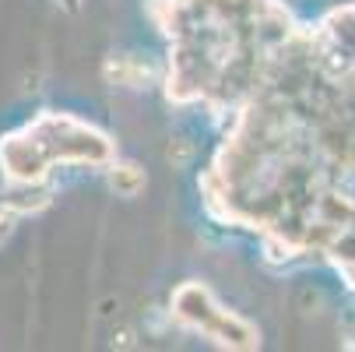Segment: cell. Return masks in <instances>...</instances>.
Returning a JSON list of instances; mask_svg holds the SVG:
<instances>
[{"label":"cell","instance_id":"6da1fadb","mask_svg":"<svg viewBox=\"0 0 355 352\" xmlns=\"http://www.w3.org/2000/svg\"><path fill=\"white\" fill-rule=\"evenodd\" d=\"M103 78L110 85H120V88H148L155 81V67L134 53H120V57H110L103 64Z\"/></svg>","mask_w":355,"mask_h":352},{"label":"cell","instance_id":"7a4b0ae2","mask_svg":"<svg viewBox=\"0 0 355 352\" xmlns=\"http://www.w3.org/2000/svg\"><path fill=\"white\" fill-rule=\"evenodd\" d=\"M110 187L116 197H137L144 190V169L134 162H113L110 166Z\"/></svg>","mask_w":355,"mask_h":352},{"label":"cell","instance_id":"3957f363","mask_svg":"<svg viewBox=\"0 0 355 352\" xmlns=\"http://www.w3.org/2000/svg\"><path fill=\"white\" fill-rule=\"evenodd\" d=\"M21 190L18 194H11V197H4L8 205L18 212V215H35V212H42V208H49V190L46 187H39V180L35 183H18Z\"/></svg>","mask_w":355,"mask_h":352},{"label":"cell","instance_id":"277c9868","mask_svg":"<svg viewBox=\"0 0 355 352\" xmlns=\"http://www.w3.org/2000/svg\"><path fill=\"white\" fill-rule=\"evenodd\" d=\"M166 159L173 162V169H183V166L193 159V144H190L187 137H176V141H169V148H166Z\"/></svg>","mask_w":355,"mask_h":352},{"label":"cell","instance_id":"5b68a950","mask_svg":"<svg viewBox=\"0 0 355 352\" xmlns=\"http://www.w3.org/2000/svg\"><path fill=\"white\" fill-rule=\"evenodd\" d=\"M18 212L8 205V201H0V246H4L11 236H15V229H18Z\"/></svg>","mask_w":355,"mask_h":352},{"label":"cell","instance_id":"8992f818","mask_svg":"<svg viewBox=\"0 0 355 352\" xmlns=\"http://www.w3.org/2000/svg\"><path fill=\"white\" fill-rule=\"evenodd\" d=\"M137 342H134V328H120L116 335H113V349H134Z\"/></svg>","mask_w":355,"mask_h":352}]
</instances>
